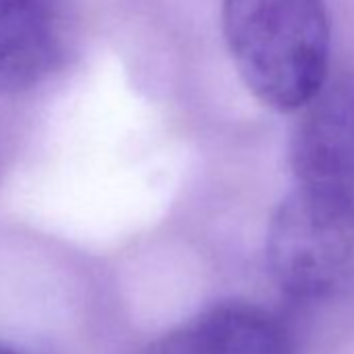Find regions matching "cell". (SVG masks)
<instances>
[{"mask_svg": "<svg viewBox=\"0 0 354 354\" xmlns=\"http://www.w3.org/2000/svg\"><path fill=\"white\" fill-rule=\"evenodd\" d=\"M223 34L242 82L269 109L300 111L327 82L325 0H223Z\"/></svg>", "mask_w": 354, "mask_h": 354, "instance_id": "cell-1", "label": "cell"}, {"mask_svg": "<svg viewBox=\"0 0 354 354\" xmlns=\"http://www.w3.org/2000/svg\"><path fill=\"white\" fill-rule=\"evenodd\" d=\"M267 263L292 300L339 302L354 296V203L292 190L267 232Z\"/></svg>", "mask_w": 354, "mask_h": 354, "instance_id": "cell-2", "label": "cell"}, {"mask_svg": "<svg viewBox=\"0 0 354 354\" xmlns=\"http://www.w3.org/2000/svg\"><path fill=\"white\" fill-rule=\"evenodd\" d=\"M290 140L296 188L354 203V75L327 80Z\"/></svg>", "mask_w": 354, "mask_h": 354, "instance_id": "cell-3", "label": "cell"}, {"mask_svg": "<svg viewBox=\"0 0 354 354\" xmlns=\"http://www.w3.org/2000/svg\"><path fill=\"white\" fill-rule=\"evenodd\" d=\"M144 354H288V333L269 310L225 302L160 335Z\"/></svg>", "mask_w": 354, "mask_h": 354, "instance_id": "cell-4", "label": "cell"}, {"mask_svg": "<svg viewBox=\"0 0 354 354\" xmlns=\"http://www.w3.org/2000/svg\"><path fill=\"white\" fill-rule=\"evenodd\" d=\"M59 61V0H0V94L32 90Z\"/></svg>", "mask_w": 354, "mask_h": 354, "instance_id": "cell-5", "label": "cell"}, {"mask_svg": "<svg viewBox=\"0 0 354 354\" xmlns=\"http://www.w3.org/2000/svg\"><path fill=\"white\" fill-rule=\"evenodd\" d=\"M0 354H26V352H19V350L11 348L7 344H0Z\"/></svg>", "mask_w": 354, "mask_h": 354, "instance_id": "cell-6", "label": "cell"}]
</instances>
